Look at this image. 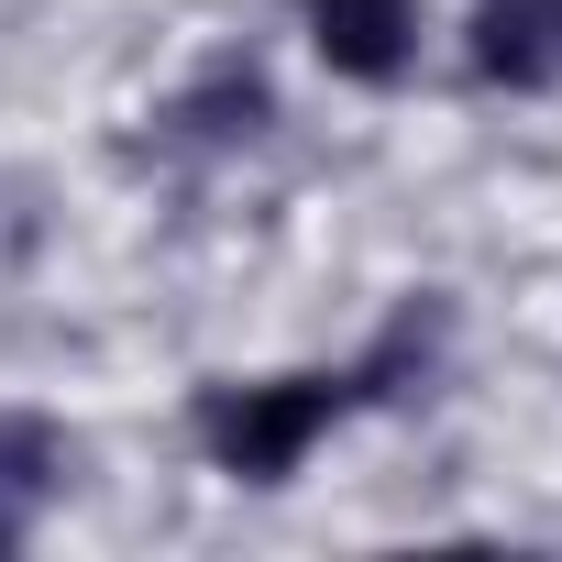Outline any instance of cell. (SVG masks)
Returning <instances> with one entry per match:
<instances>
[{"label":"cell","instance_id":"1","mask_svg":"<svg viewBox=\"0 0 562 562\" xmlns=\"http://www.w3.org/2000/svg\"><path fill=\"white\" fill-rule=\"evenodd\" d=\"M408 364H419V321H408V331H386L364 364H331V375H254V386H199L188 430H199V452H210L232 485H288V474L310 463V441H331L353 408H375V397H386V375H408Z\"/></svg>","mask_w":562,"mask_h":562},{"label":"cell","instance_id":"2","mask_svg":"<svg viewBox=\"0 0 562 562\" xmlns=\"http://www.w3.org/2000/svg\"><path fill=\"white\" fill-rule=\"evenodd\" d=\"M310 23V56L353 89H386L419 67V0H299Z\"/></svg>","mask_w":562,"mask_h":562},{"label":"cell","instance_id":"3","mask_svg":"<svg viewBox=\"0 0 562 562\" xmlns=\"http://www.w3.org/2000/svg\"><path fill=\"white\" fill-rule=\"evenodd\" d=\"M463 56L485 89H562V0H474Z\"/></svg>","mask_w":562,"mask_h":562},{"label":"cell","instance_id":"4","mask_svg":"<svg viewBox=\"0 0 562 562\" xmlns=\"http://www.w3.org/2000/svg\"><path fill=\"white\" fill-rule=\"evenodd\" d=\"M166 122H177L188 144H254V133L276 122V100H265V78H254V67H232V56H221V67H210Z\"/></svg>","mask_w":562,"mask_h":562},{"label":"cell","instance_id":"5","mask_svg":"<svg viewBox=\"0 0 562 562\" xmlns=\"http://www.w3.org/2000/svg\"><path fill=\"white\" fill-rule=\"evenodd\" d=\"M67 485V441L45 419H0V518H34Z\"/></svg>","mask_w":562,"mask_h":562},{"label":"cell","instance_id":"6","mask_svg":"<svg viewBox=\"0 0 562 562\" xmlns=\"http://www.w3.org/2000/svg\"><path fill=\"white\" fill-rule=\"evenodd\" d=\"M12 540H23V518H0V551H12Z\"/></svg>","mask_w":562,"mask_h":562}]
</instances>
